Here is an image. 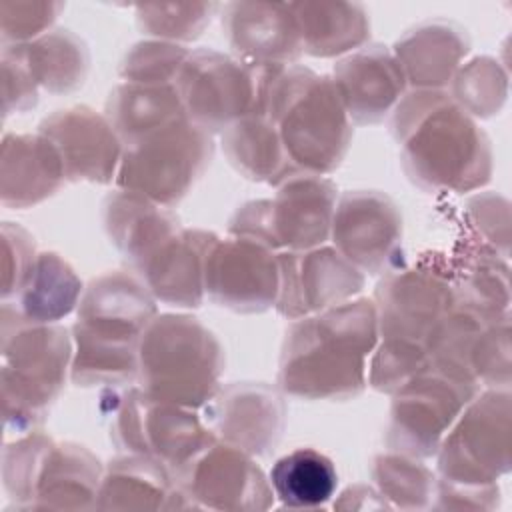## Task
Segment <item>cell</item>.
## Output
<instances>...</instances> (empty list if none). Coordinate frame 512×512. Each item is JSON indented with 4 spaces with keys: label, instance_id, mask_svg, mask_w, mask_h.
Listing matches in <instances>:
<instances>
[{
    "label": "cell",
    "instance_id": "obj_1",
    "mask_svg": "<svg viewBox=\"0 0 512 512\" xmlns=\"http://www.w3.org/2000/svg\"><path fill=\"white\" fill-rule=\"evenodd\" d=\"M408 180L428 194H462L492 178V146L446 90H410L390 114Z\"/></svg>",
    "mask_w": 512,
    "mask_h": 512
},
{
    "label": "cell",
    "instance_id": "obj_2",
    "mask_svg": "<svg viewBox=\"0 0 512 512\" xmlns=\"http://www.w3.org/2000/svg\"><path fill=\"white\" fill-rule=\"evenodd\" d=\"M376 344V308L368 298L298 318L282 342L278 388L300 400L356 398L368 384L366 358Z\"/></svg>",
    "mask_w": 512,
    "mask_h": 512
},
{
    "label": "cell",
    "instance_id": "obj_3",
    "mask_svg": "<svg viewBox=\"0 0 512 512\" xmlns=\"http://www.w3.org/2000/svg\"><path fill=\"white\" fill-rule=\"evenodd\" d=\"M452 304L446 258L438 252L422 254L418 264L384 274L374 292L378 344L368 372L374 390L392 394L430 370L428 344Z\"/></svg>",
    "mask_w": 512,
    "mask_h": 512
},
{
    "label": "cell",
    "instance_id": "obj_4",
    "mask_svg": "<svg viewBox=\"0 0 512 512\" xmlns=\"http://www.w3.org/2000/svg\"><path fill=\"white\" fill-rule=\"evenodd\" d=\"M156 314V298L136 274L116 270L94 278L72 326L70 380L84 388L138 380L140 338Z\"/></svg>",
    "mask_w": 512,
    "mask_h": 512
},
{
    "label": "cell",
    "instance_id": "obj_5",
    "mask_svg": "<svg viewBox=\"0 0 512 512\" xmlns=\"http://www.w3.org/2000/svg\"><path fill=\"white\" fill-rule=\"evenodd\" d=\"M254 110L266 114L298 174L334 172L352 142V122L334 80L306 66H274Z\"/></svg>",
    "mask_w": 512,
    "mask_h": 512
},
{
    "label": "cell",
    "instance_id": "obj_6",
    "mask_svg": "<svg viewBox=\"0 0 512 512\" xmlns=\"http://www.w3.org/2000/svg\"><path fill=\"white\" fill-rule=\"evenodd\" d=\"M224 348L198 318L156 314L138 346V388L154 400L200 410L220 388Z\"/></svg>",
    "mask_w": 512,
    "mask_h": 512
},
{
    "label": "cell",
    "instance_id": "obj_7",
    "mask_svg": "<svg viewBox=\"0 0 512 512\" xmlns=\"http://www.w3.org/2000/svg\"><path fill=\"white\" fill-rule=\"evenodd\" d=\"M4 430L34 432L64 390L74 342L60 324H0Z\"/></svg>",
    "mask_w": 512,
    "mask_h": 512
},
{
    "label": "cell",
    "instance_id": "obj_8",
    "mask_svg": "<svg viewBox=\"0 0 512 512\" xmlns=\"http://www.w3.org/2000/svg\"><path fill=\"white\" fill-rule=\"evenodd\" d=\"M104 466L76 442L26 432L2 450V486L18 510H92Z\"/></svg>",
    "mask_w": 512,
    "mask_h": 512
},
{
    "label": "cell",
    "instance_id": "obj_9",
    "mask_svg": "<svg viewBox=\"0 0 512 512\" xmlns=\"http://www.w3.org/2000/svg\"><path fill=\"white\" fill-rule=\"evenodd\" d=\"M102 400L114 446L152 458L172 474L218 440L194 410L154 400L138 386L108 388Z\"/></svg>",
    "mask_w": 512,
    "mask_h": 512
},
{
    "label": "cell",
    "instance_id": "obj_10",
    "mask_svg": "<svg viewBox=\"0 0 512 512\" xmlns=\"http://www.w3.org/2000/svg\"><path fill=\"white\" fill-rule=\"evenodd\" d=\"M212 154V134L182 118L124 146L114 182L118 190L172 208L206 172Z\"/></svg>",
    "mask_w": 512,
    "mask_h": 512
},
{
    "label": "cell",
    "instance_id": "obj_11",
    "mask_svg": "<svg viewBox=\"0 0 512 512\" xmlns=\"http://www.w3.org/2000/svg\"><path fill=\"white\" fill-rule=\"evenodd\" d=\"M338 188L318 174L282 182L270 200L242 204L228 222L232 236H244L276 250H308L330 238Z\"/></svg>",
    "mask_w": 512,
    "mask_h": 512
},
{
    "label": "cell",
    "instance_id": "obj_12",
    "mask_svg": "<svg viewBox=\"0 0 512 512\" xmlns=\"http://www.w3.org/2000/svg\"><path fill=\"white\" fill-rule=\"evenodd\" d=\"M510 390L484 388L460 412L436 450L438 478L490 486L510 472Z\"/></svg>",
    "mask_w": 512,
    "mask_h": 512
},
{
    "label": "cell",
    "instance_id": "obj_13",
    "mask_svg": "<svg viewBox=\"0 0 512 512\" xmlns=\"http://www.w3.org/2000/svg\"><path fill=\"white\" fill-rule=\"evenodd\" d=\"M272 68L200 48L188 54L174 88L192 124L222 134L256 108Z\"/></svg>",
    "mask_w": 512,
    "mask_h": 512
},
{
    "label": "cell",
    "instance_id": "obj_14",
    "mask_svg": "<svg viewBox=\"0 0 512 512\" xmlns=\"http://www.w3.org/2000/svg\"><path fill=\"white\" fill-rule=\"evenodd\" d=\"M478 392L434 370L416 374L392 392L386 446L414 458L434 456L450 426Z\"/></svg>",
    "mask_w": 512,
    "mask_h": 512
},
{
    "label": "cell",
    "instance_id": "obj_15",
    "mask_svg": "<svg viewBox=\"0 0 512 512\" xmlns=\"http://www.w3.org/2000/svg\"><path fill=\"white\" fill-rule=\"evenodd\" d=\"M330 238L332 246L362 274L384 276L404 266L402 214L384 192H344L336 200Z\"/></svg>",
    "mask_w": 512,
    "mask_h": 512
},
{
    "label": "cell",
    "instance_id": "obj_16",
    "mask_svg": "<svg viewBox=\"0 0 512 512\" xmlns=\"http://www.w3.org/2000/svg\"><path fill=\"white\" fill-rule=\"evenodd\" d=\"M278 254L258 240L216 236L204 260V294L236 314H260L276 306Z\"/></svg>",
    "mask_w": 512,
    "mask_h": 512
},
{
    "label": "cell",
    "instance_id": "obj_17",
    "mask_svg": "<svg viewBox=\"0 0 512 512\" xmlns=\"http://www.w3.org/2000/svg\"><path fill=\"white\" fill-rule=\"evenodd\" d=\"M174 480L190 508L260 512L274 502L270 480L254 458L222 440L202 450Z\"/></svg>",
    "mask_w": 512,
    "mask_h": 512
},
{
    "label": "cell",
    "instance_id": "obj_18",
    "mask_svg": "<svg viewBox=\"0 0 512 512\" xmlns=\"http://www.w3.org/2000/svg\"><path fill=\"white\" fill-rule=\"evenodd\" d=\"M280 290L276 310L298 320L352 300L364 288V274L334 246L284 250L278 254Z\"/></svg>",
    "mask_w": 512,
    "mask_h": 512
},
{
    "label": "cell",
    "instance_id": "obj_19",
    "mask_svg": "<svg viewBox=\"0 0 512 512\" xmlns=\"http://www.w3.org/2000/svg\"><path fill=\"white\" fill-rule=\"evenodd\" d=\"M204 420L218 440L250 456H266L286 426L284 392L264 382L228 384L208 400Z\"/></svg>",
    "mask_w": 512,
    "mask_h": 512
},
{
    "label": "cell",
    "instance_id": "obj_20",
    "mask_svg": "<svg viewBox=\"0 0 512 512\" xmlns=\"http://www.w3.org/2000/svg\"><path fill=\"white\" fill-rule=\"evenodd\" d=\"M38 132L58 150L66 180L108 184L116 180L124 146L104 114L78 104L46 116Z\"/></svg>",
    "mask_w": 512,
    "mask_h": 512
},
{
    "label": "cell",
    "instance_id": "obj_21",
    "mask_svg": "<svg viewBox=\"0 0 512 512\" xmlns=\"http://www.w3.org/2000/svg\"><path fill=\"white\" fill-rule=\"evenodd\" d=\"M220 22L228 46L242 62L290 66L304 54L290 2H228Z\"/></svg>",
    "mask_w": 512,
    "mask_h": 512
},
{
    "label": "cell",
    "instance_id": "obj_22",
    "mask_svg": "<svg viewBox=\"0 0 512 512\" xmlns=\"http://www.w3.org/2000/svg\"><path fill=\"white\" fill-rule=\"evenodd\" d=\"M350 122L380 124L406 94V78L390 48L364 44L334 64L330 76Z\"/></svg>",
    "mask_w": 512,
    "mask_h": 512
},
{
    "label": "cell",
    "instance_id": "obj_23",
    "mask_svg": "<svg viewBox=\"0 0 512 512\" xmlns=\"http://www.w3.org/2000/svg\"><path fill=\"white\" fill-rule=\"evenodd\" d=\"M216 234L182 228L134 272L150 294L170 306L198 308L204 302V260Z\"/></svg>",
    "mask_w": 512,
    "mask_h": 512
},
{
    "label": "cell",
    "instance_id": "obj_24",
    "mask_svg": "<svg viewBox=\"0 0 512 512\" xmlns=\"http://www.w3.org/2000/svg\"><path fill=\"white\" fill-rule=\"evenodd\" d=\"M470 52L466 28L448 18L424 20L406 30L394 44L406 84L412 90H444Z\"/></svg>",
    "mask_w": 512,
    "mask_h": 512
},
{
    "label": "cell",
    "instance_id": "obj_25",
    "mask_svg": "<svg viewBox=\"0 0 512 512\" xmlns=\"http://www.w3.org/2000/svg\"><path fill=\"white\" fill-rule=\"evenodd\" d=\"M64 164L56 146L40 132H6L0 152V202L6 208H30L60 190Z\"/></svg>",
    "mask_w": 512,
    "mask_h": 512
},
{
    "label": "cell",
    "instance_id": "obj_26",
    "mask_svg": "<svg viewBox=\"0 0 512 512\" xmlns=\"http://www.w3.org/2000/svg\"><path fill=\"white\" fill-rule=\"evenodd\" d=\"M82 298V282L56 252H38L36 262L10 298L2 300L0 324H58Z\"/></svg>",
    "mask_w": 512,
    "mask_h": 512
},
{
    "label": "cell",
    "instance_id": "obj_27",
    "mask_svg": "<svg viewBox=\"0 0 512 512\" xmlns=\"http://www.w3.org/2000/svg\"><path fill=\"white\" fill-rule=\"evenodd\" d=\"M102 224L132 270L182 230L180 218L170 208L126 190H116L104 198Z\"/></svg>",
    "mask_w": 512,
    "mask_h": 512
},
{
    "label": "cell",
    "instance_id": "obj_28",
    "mask_svg": "<svg viewBox=\"0 0 512 512\" xmlns=\"http://www.w3.org/2000/svg\"><path fill=\"white\" fill-rule=\"evenodd\" d=\"M98 510H186L174 474L160 462L122 454L108 462L98 490Z\"/></svg>",
    "mask_w": 512,
    "mask_h": 512
},
{
    "label": "cell",
    "instance_id": "obj_29",
    "mask_svg": "<svg viewBox=\"0 0 512 512\" xmlns=\"http://www.w3.org/2000/svg\"><path fill=\"white\" fill-rule=\"evenodd\" d=\"M304 54L332 58L358 50L370 38V18L358 2H290Z\"/></svg>",
    "mask_w": 512,
    "mask_h": 512
},
{
    "label": "cell",
    "instance_id": "obj_30",
    "mask_svg": "<svg viewBox=\"0 0 512 512\" xmlns=\"http://www.w3.org/2000/svg\"><path fill=\"white\" fill-rule=\"evenodd\" d=\"M222 150L236 172L252 182L280 186L298 176L264 112L252 110L222 132Z\"/></svg>",
    "mask_w": 512,
    "mask_h": 512
},
{
    "label": "cell",
    "instance_id": "obj_31",
    "mask_svg": "<svg viewBox=\"0 0 512 512\" xmlns=\"http://www.w3.org/2000/svg\"><path fill=\"white\" fill-rule=\"evenodd\" d=\"M104 116L122 146H128L158 128L186 118V112L174 84L120 82L108 94Z\"/></svg>",
    "mask_w": 512,
    "mask_h": 512
},
{
    "label": "cell",
    "instance_id": "obj_32",
    "mask_svg": "<svg viewBox=\"0 0 512 512\" xmlns=\"http://www.w3.org/2000/svg\"><path fill=\"white\" fill-rule=\"evenodd\" d=\"M454 300L488 316L510 314V284L506 258L472 240L446 260Z\"/></svg>",
    "mask_w": 512,
    "mask_h": 512
},
{
    "label": "cell",
    "instance_id": "obj_33",
    "mask_svg": "<svg viewBox=\"0 0 512 512\" xmlns=\"http://www.w3.org/2000/svg\"><path fill=\"white\" fill-rule=\"evenodd\" d=\"M268 480L274 496L292 510L324 508L338 486L332 460L314 448H296L278 458Z\"/></svg>",
    "mask_w": 512,
    "mask_h": 512
},
{
    "label": "cell",
    "instance_id": "obj_34",
    "mask_svg": "<svg viewBox=\"0 0 512 512\" xmlns=\"http://www.w3.org/2000/svg\"><path fill=\"white\" fill-rule=\"evenodd\" d=\"M24 52L38 86L50 94L76 92L88 78L90 50L72 30H48L24 44Z\"/></svg>",
    "mask_w": 512,
    "mask_h": 512
},
{
    "label": "cell",
    "instance_id": "obj_35",
    "mask_svg": "<svg viewBox=\"0 0 512 512\" xmlns=\"http://www.w3.org/2000/svg\"><path fill=\"white\" fill-rule=\"evenodd\" d=\"M370 478L382 498L400 510L432 508L436 474L420 458L402 452H382L372 458Z\"/></svg>",
    "mask_w": 512,
    "mask_h": 512
},
{
    "label": "cell",
    "instance_id": "obj_36",
    "mask_svg": "<svg viewBox=\"0 0 512 512\" xmlns=\"http://www.w3.org/2000/svg\"><path fill=\"white\" fill-rule=\"evenodd\" d=\"M450 98L474 120L500 112L508 96V74L498 60L476 56L456 70L448 84Z\"/></svg>",
    "mask_w": 512,
    "mask_h": 512
},
{
    "label": "cell",
    "instance_id": "obj_37",
    "mask_svg": "<svg viewBox=\"0 0 512 512\" xmlns=\"http://www.w3.org/2000/svg\"><path fill=\"white\" fill-rule=\"evenodd\" d=\"M218 8L216 2L140 4L136 6V24L154 40L190 42L206 30Z\"/></svg>",
    "mask_w": 512,
    "mask_h": 512
},
{
    "label": "cell",
    "instance_id": "obj_38",
    "mask_svg": "<svg viewBox=\"0 0 512 512\" xmlns=\"http://www.w3.org/2000/svg\"><path fill=\"white\" fill-rule=\"evenodd\" d=\"M468 372L472 382L482 388L510 390L512 382V344L510 314L486 322L474 336Z\"/></svg>",
    "mask_w": 512,
    "mask_h": 512
},
{
    "label": "cell",
    "instance_id": "obj_39",
    "mask_svg": "<svg viewBox=\"0 0 512 512\" xmlns=\"http://www.w3.org/2000/svg\"><path fill=\"white\" fill-rule=\"evenodd\" d=\"M190 50L166 40H142L134 44L120 62L124 82L174 84Z\"/></svg>",
    "mask_w": 512,
    "mask_h": 512
},
{
    "label": "cell",
    "instance_id": "obj_40",
    "mask_svg": "<svg viewBox=\"0 0 512 512\" xmlns=\"http://www.w3.org/2000/svg\"><path fill=\"white\" fill-rule=\"evenodd\" d=\"M62 2H30L2 0L0 2V38L2 46L28 44L54 24L62 12Z\"/></svg>",
    "mask_w": 512,
    "mask_h": 512
},
{
    "label": "cell",
    "instance_id": "obj_41",
    "mask_svg": "<svg viewBox=\"0 0 512 512\" xmlns=\"http://www.w3.org/2000/svg\"><path fill=\"white\" fill-rule=\"evenodd\" d=\"M466 222L472 228V240L488 246L502 258H508L510 248V204L494 192L478 194L466 202Z\"/></svg>",
    "mask_w": 512,
    "mask_h": 512
},
{
    "label": "cell",
    "instance_id": "obj_42",
    "mask_svg": "<svg viewBox=\"0 0 512 512\" xmlns=\"http://www.w3.org/2000/svg\"><path fill=\"white\" fill-rule=\"evenodd\" d=\"M2 112H28L38 104V82L28 66L24 44L2 46Z\"/></svg>",
    "mask_w": 512,
    "mask_h": 512
},
{
    "label": "cell",
    "instance_id": "obj_43",
    "mask_svg": "<svg viewBox=\"0 0 512 512\" xmlns=\"http://www.w3.org/2000/svg\"><path fill=\"white\" fill-rule=\"evenodd\" d=\"M2 240V300H10L26 282L34 262H36V242L34 236L14 222H4L0 228Z\"/></svg>",
    "mask_w": 512,
    "mask_h": 512
},
{
    "label": "cell",
    "instance_id": "obj_44",
    "mask_svg": "<svg viewBox=\"0 0 512 512\" xmlns=\"http://www.w3.org/2000/svg\"><path fill=\"white\" fill-rule=\"evenodd\" d=\"M500 504L498 484L460 486L444 482L436 476L432 508L436 510H494Z\"/></svg>",
    "mask_w": 512,
    "mask_h": 512
},
{
    "label": "cell",
    "instance_id": "obj_45",
    "mask_svg": "<svg viewBox=\"0 0 512 512\" xmlns=\"http://www.w3.org/2000/svg\"><path fill=\"white\" fill-rule=\"evenodd\" d=\"M336 510H380V508H392L382 494L366 484H354L348 486L342 494L340 500L334 502Z\"/></svg>",
    "mask_w": 512,
    "mask_h": 512
}]
</instances>
